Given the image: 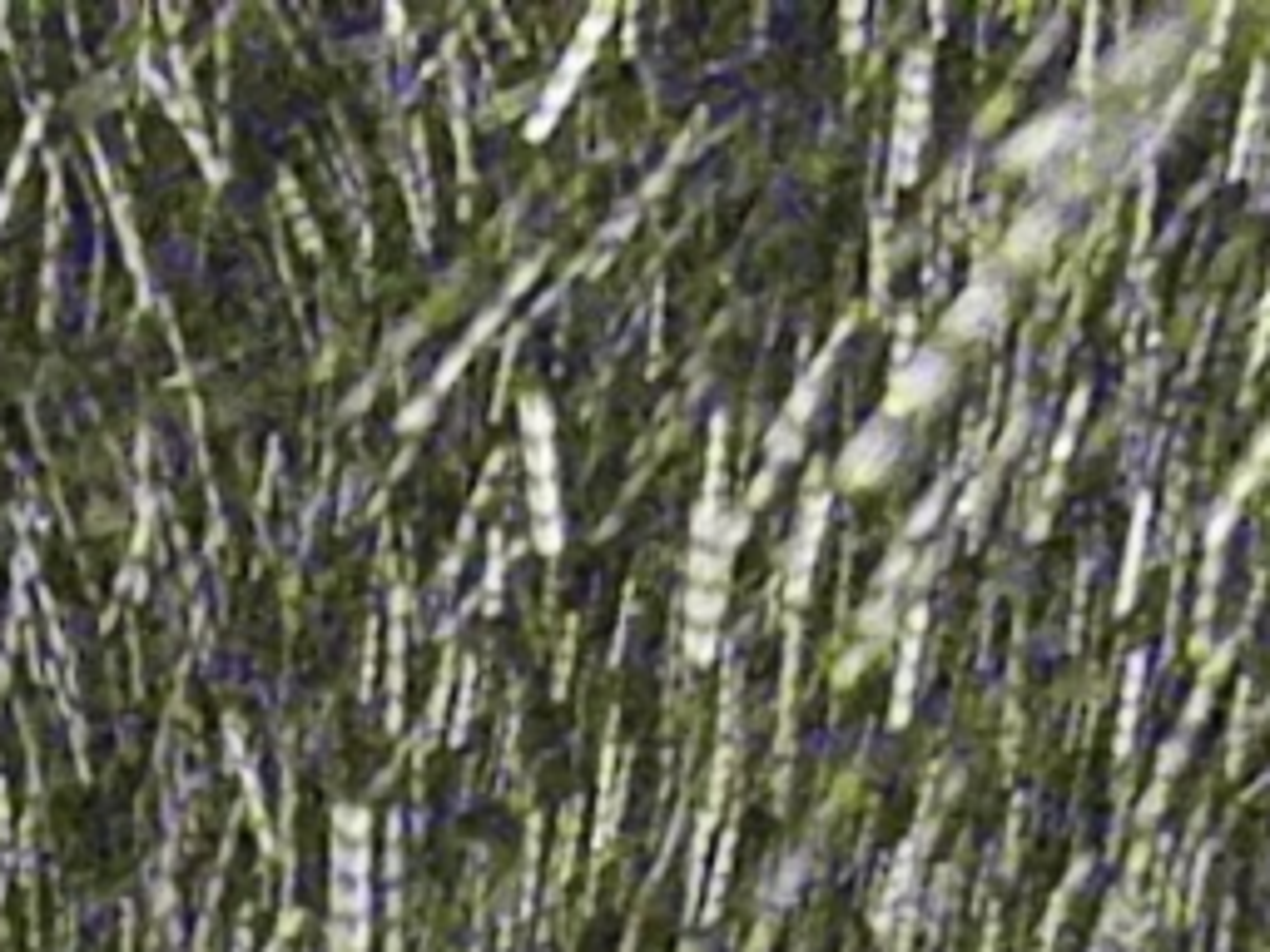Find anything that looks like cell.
Here are the masks:
<instances>
[{
  "label": "cell",
  "mask_w": 1270,
  "mask_h": 952,
  "mask_svg": "<svg viewBox=\"0 0 1270 952\" xmlns=\"http://www.w3.org/2000/svg\"><path fill=\"white\" fill-rule=\"evenodd\" d=\"M1077 134V119L1072 115H1057V119H1043V124H1032V130H1023L1012 144H1007V159L1012 164H1032V159H1043L1047 150H1062L1067 139Z\"/></svg>",
  "instance_id": "1"
}]
</instances>
